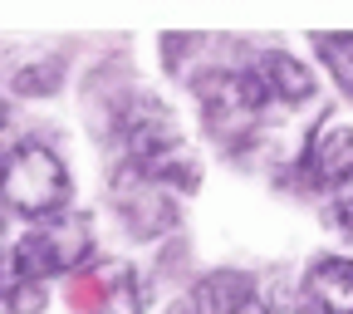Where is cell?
Listing matches in <instances>:
<instances>
[{
    "instance_id": "obj_1",
    "label": "cell",
    "mask_w": 353,
    "mask_h": 314,
    "mask_svg": "<svg viewBox=\"0 0 353 314\" xmlns=\"http://www.w3.org/2000/svg\"><path fill=\"white\" fill-rule=\"evenodd\" d=\"M0 197L25 221H54L69 211L74 177L64 157L44 143H15L6 153V177H0Z\"/></svg>"
},
{
    "instance_id": "obj_2",
    "label": "cell",
    "mask_w": 353,
    "mask_h": 314,
    "mask_svg": "<svg viewBox=\"0 0 353 314\" xmlns=\"http://www.w3.org/2000/svg\"><path fill=\"white\" fill-rule=\"evenodd\" d=\"M10 255L20 265V275L34 280V285H44L50 275H69L94 255V221L83 211H64L54 221H39L34 231H25L15 241Z\"/></svg>"
},
{
    "instance_id": "obj_3",
    "label": "cell",
    "mask_w": 353,
    "mask_h": 314,
    "mask_svg": "<svg viewBox=\"0 0 353 314\" xmlns=\"http://www.w3.org/2000/svg\"><path fill=\"white\" fill-rule=\"evenodd\" d=\"M196 104L206 113V128H216L221 138H231L236 128H250L255 113L270 104L265 84L255 79V69L245 74H231V69H206L196 79Z\"/></svg>"
},
{
    "instance_id": "obj_4",
    "label": "cell",
    "mask_w": 353,
    "mask_h": 314,
    "mask_svg": "<svg viewBox=\"0 0 353 314\" xmlns=\"http://www.w3.org/2000/svg\"><path fill=\"white\" fill-rule=\"evenodd\" d=\"M113 206H118V216L128 221V226L138 231V241L162 236L172 226V216H176L172 211V192L143 182V177H132L123 167H113Z\"/></svg>"
},
{
    "instance_id": "obj_5",
    "label": "cell",
    "mask_w": 353,
    "mask_h": 314,
    "mask_svg": "<svg viewBox=\"0 0 353 314\" xmlns=\"http://www.w3.org/2000/svg\"><path fill=\"white\" fill-rule=\"evenodd\" d=\"M167 314H270V304L260 300V290L245 275L216 271V275L196 280V290L187 300H176Z\"/></svg>"
},
{
    "instance_id": "obj_6",
    "label": "cell",
    "mask_w": 353,
    "mask_h": 314,
    "mask_svg": "<svg viewBox=\"0 0 353 314\" xmlns=\"http://www.w3.org/2000/svg\"><path fill=\"white\" fill-rule=\"evenodd\" d=\"M304 309L309 314H353V260L319 255L304 275Z\"/></svg>"
},
{
    "instance_id": "obj_7",
    "label": "cell",
    "mask_w": 353,
    "mask_h": 314,
    "mask_svg": "<svg viewBox=\"0 0 353 314\" xmlns=\"http://www.w3.org/2000/svg\"><path fill=\"white\" fill-rule=\"evenodd\" d=\"M304 172L314 187H339L343 177H353V128L348 123H324L304 148Z\"/></svg>"
},
{
    "instance_id": "obj_8",
    "label": "cell",
    "mask_w": 353,
    "mask_h": 314,
    "mask_svg": "<svg viewBox=\"0 0 353 314\" xmlns=\"http://www.w3.org/2000/svg\"><path fill=\"white\" fill-rule=\"evenodd\" d=\"M255 79L265 84L270 104H309V99H314V88H319V79L309 74V64L294 59V55H285V50H265L255 59Z\"/></svg>"
},
{
    "instance_id": "obj_9",
    "label": "cell",
    "mask_w": 353,
    "mask_h": 314,
    "mask_svg": "<svg viewBox=\"0 0 353 314\" xmlns=\"http://www.w3.org/2000/svg\"><path fill=\"white\" fill-rule=\"evenodd\" d=\"M314 50L329 64V74L339 79V88L353 94V35H314Z\"/></svg>"
},
{
    "instance_id": "obj_10",
    "label": "cell",
    "mask_w": 353,
    "mask_h": 314,
    "mask_svg": "<svg viewBox=\"0 0 353 314\" xmlns=\"http://www.w3.org/2000/svg\"><path fill=\"white\" fill-rule=\"evenodd\" d=\"M59 74H64V64H59L54 55H44V59H34V64L15 69V94L44 99V94H54V88H59Z\"/></svg>"
},
{
    "instance_id": "obj_11",
    "label": "cell",
    "mask_w": 353,
    "mask_h": 314,
    "mask_svg": "<svg viewBox=\"0 0 353 314\" xmlns=\"http://www.w3.org/2000/svg\"><path fill=\"white\" fill-rule=\"evenodd\" d=\"M329 211H334V226L353 241V177H343V182L329 192Z\"/></svg>"
},
{
    "instance_id": "obj_12",
    "label": "cell",
    "mask_w": 353,
    "mask_h": 314,
    "mask_svg": "<svg viewBox=\"0 0 353 314\" xmlns=\"http://www.w3.org/2000/svg\"><path fill=\"white\" fill-rule=\"evenodd\" d=\"M39 309H44V285L25 280V285L10 295V314H39Z\"/></svg>"
},
{
    "instance_id": "obj_13",
    "label": "cell",
    "mask_w": 353,
    "mask_h": 314,
    "mask_svg": "<svg viewBox=\"0 0 353 314\" xmlns=\"http://www.w3.org/2000/svg\"><path fill=\"white\" fill-rule=\"evenodd\" d=\"M25 285V275H20V265H15V255H0V300L10 304V295Z\"/></svg>"
},
{
    "instance_id": "obj_14",
    "label": "cell",
    "mask_w": 353,
    "mask_h": 314,
    "mask_svg": "<svg viewBox=\"0 0 353 314\" xmlns=\"http://www.w3.org/2000/svg\"><path fill=\"white\" fill-rule=\"evenodd\" d=\"M6 123H10V104L0 99V133H6Z\"/></svg>"
},
{
    "instance_id": "obj_15",
    "label": "cell",
    "mask_w": 353,
    "mask_h": 314,
    "mask_svg": "<svg viewBox=\"0 0 353 314\" xmlns=\"http://www.w3.org/2000/svg\"><path fill=\"white\" fill-rule=\"evenodd\" d=\"M0 177H6V157H0Z\"/></svg>"
}]
</instances>
